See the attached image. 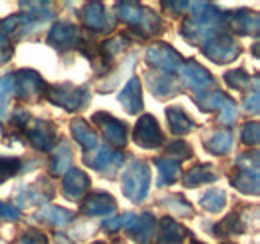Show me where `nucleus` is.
I'll return each mask as SVG.
<instances>
[{"label":"nucleus","mask_w":260,"mask_h":244,"mask_svg":"<svg viewBox=\"0 0 260 244\" xmlns=\"http://www.w3.org/2000/svg\"><path fill=\"white\" fill-rule=\"evenodd\" d=\"M166 206L170 208V212L176 214V216H192V206L180 196V194H174L170 198H166Z\"/></svg>","instance_id":"obj_40"},{"label":"nucleus","mask_w":260,"mask_h":244,"mask_svg":"<svg viewBox=\"0 0 260 244\" xmlns=\"http://www.w3.org/2000/svg\"><path fill=\"white\" fill-rule=\"evenodd\" d=\"M44 98L50 100L56 106H62L68 112H74V110H80L86 104L88 90L82 88V86H72V84H56V86L46 88Z\"/></svg>","instance_id":"obj_5"},{"label":"nucleus","mask_w":260,"mask_h":244,"mask_svg":"<svg viewBox=\"0 0 260 244\" xmlns=\"http://www.w3.org/2000/svg\"><path fill=\"white\" fill-rule=\"evenodd\" d=\"M158 244H184L186 240V228L182 224H178L174 218L164 216L158 220Z\"/></svg>","instance_id":"obj_17"},{"label":"nucleus","mask_w":260,"mask_h":244,"mask_svg":"<svg viewBox=\"0 0 260 244\" xmlns=\"http://www.w3.org/2000/svg\"><path fill=\"white\" fill-rule=\"evenodd\" d=\"M0 218H4V220H18L20 218V210L16 206H10L6 202H0Z\"/></svg>","instance_id":"obj_47"},{"label":"nucleus","mask_w":260,"mask_h":244,"mask_svg":"<svg viewBox=\"0 0 260 244\" xmlns=\"http://www.w3.org/2000/svg\"><path fill=\"white\" fill-rule=\"evenodd\" d=\"M226 28L234 30L240 36L256 34L258 32V14L254 10H246V8L230 12L226 14Z\"/></svg>","instance_id":"obj_15"},{"label":"nucleus","mask_w":260,"mask_h":244,"mask_svg":"<svg viewBox=\"0 0 260 244\" xmlns=\"http://www.w3.org/2000/svg\"><path fill=\"white\" fill-rule=\"evenodd\" d=\"M214 180H218V174H216L212 164H196L184 174V186H188V188H194V186L206 182H214Z\"/></svg>","instance_id":"obj_25"},{"label":"nucleus","mask_w":260,"mask_h":244,"mask_svg":"<svg viewBox=\"0 0 260 244\" xmlns=\"http://www.w3.org/2000/svg\"><path fill=\"white\" fill-rule=\"evenodd\" d=\"M128 44H130L128 36H126V34H118V36H114V38H108L98 50H100V56H102L104 60H112V58L118 56Z\"/></svg>","instance_id":"obj_34"},{"label":"nucleus","mask_w":260,"mask_h":244,"mask_svg":"<svg viewBox=\"0 0 260 244\" xmlns=\"http://www.w3.org/2000/svg\"><path fill=\"white\" fill-rule=\"evenodd\" d=\"M258 102H260L258 90H252L250 96H246V98H244V108H246L248 112H252V114H258V110H260Z\"/></svg>","instance_id":"obj_48"},{"label":"nucleus","mask_w":260,"mask_h":244,"mask_svg":"<svg viewBox=\"0 0 260 244\" xmlns=\"http://www.w3.org/2000/svg\"><path fill=\"white\" fill-rule=\"evenodd\" d=\"M74 214L66 208H60V206H44L36 212V220L48 224V226H54V228H62L66 226L70 220H72Z\"/></svg>","instance_id":"obj_24"},{"label":"nucleus","mask_w":260,"mask_h":244,"mask_svg":"<svg viewBox=\"0 0 260 244\" xmlns=\"http://www.w3.org/2000/svg\"><path fill=\"white\" fill-rule=\"evenodd\" d=\"M240 136H242V142H244L246 146H256L260 140V124L256 120L246 122V124L242 126Z\"/></svg>","instance_id":"obj_42"},{"label":"nucleus","mask_w":260,"mask_h":244,"mask_svg":"<svg viewBox=\"0 0 260 244\" xmlns=\"http://www.w3.org/2000/svg\"><path fill=\"white\" fill-rule=\"evenodd\" d=\"M22 130H24L28 142L38 150H52V146L56 144V130H54L52 122L32 118L26 122V126Z\"/></svg>","instance_id":"obj_8"},{"label":"nucleus","mask_w":260,"mask_h":244,"mask_svg":"<svg viewBox=\"0 0 260 244\" xmlns=\"http://www.w3.org/2000/svg\"><path fill=\"white\" fill-rule=\"evenodd\" d=\"M84 162L90 166V168H96L100 172H106L108 170V174L112 176L114 172H116V168L122 164V154L120 152H114V150H110V148H98L94 150L92 154H86L84 156Z\"/></svg>","instance_id":"obj_16"},{"label":"nucleus","mask_w":260,"mask_h":244,"mask_svg":"<svg viewBox=\"0 0 260 244\" xmlns=\"http://www.w3.org/2000/svg\"><path fill=\"white\" fill-rule=\"evenodd\" d=\"M226 98L228 96L222 90H206V92H200L196 96V102H198V106L202 110L212 112V110H220L222 104L226 102Z\"/></svg>","instance_id":"obj_31"},{"label":"nucleus","mask_w":260,"mask_h":244,"mask_svg":"<svg viewBox=\"0 0 260 244\" xmlns=\"http://www.w3.org/2000/svg\"><path fill=\"white\" fill-rule=\"evenodd\" d=\"M90 188V178L84 170L80 168H70L64 174L62 180V194L70 200H82L88 194Z\"/></svg>","instance_id":"obj_13"},{"label":"nucleus","mask_w":260,"mask_h":244,"mask_svg":"<svg viewBox=\"0 0 260 244\" xmlns=\"http://www.w3.org/2000/svg\"><path fill=\"white\" fill-rule=\"evenodd\" d=\"M204 146H206L208 152H212V154H226L228 150H230V146H232V136H230V132H226V130L212 132V134L206 138Z\"/></svg>","instance_id":"obj_33"},{"label":"nucleus","mask_w":260,"mask_h":244,"mask_svg":"<svg viewBox=\"0 0 260 244\" xmlns=\"http://www.w3.org/2000/svg\"><path fill=\"white\" fill-rule=\"evenodd\" d=\"M130 236L136 240V242H148L152 236H154V230H156V220L150 212H142L140 216H134L132 224L128 226Z\"/></svg>","instance_id":"obj_20"},{"label":"nucleus","mask_w":260,"mask_h":244,"mask_svg":"<svg viewBox=\"0 0 260 244\" xmlns=\"http://www.w3.org/2000/svg\"><path fill=\"white\" fill-rule=\"evenodd\" d=\"M154 166H156V172H158V180H156L158 186L176 182L178 176H180V164L170 160V158H156Z\"/></svg>","instance_id":"obj_30"},{"label":"nucleus","mask_w":260,"mask_h":244,"mask_svg":"<svg viewBox=\"0 0 260 244\" xmlns=\"http://www.w3.org/2000/svg\"><path fill=\"white\" fill-rule=\"evenodd\" d=\"M30 24H34V20L28 14H14V16H10V18H6L2 22L0 32H4L12 40V38H20L24 32L30 28Z\"/></svg>","instance_id":"obj_29"},{"label":"nucleus","mask_w":260,"mask_h":244,"mask_svg":"<svg viewBox=\"0 0 260 244\" xmlns=\"http://www.w3.org/2000/svg\"><path fill=\"white\" fill-rule=\"evenodd\" d=\"M118 100L128 114H138L142 110V88H140V80L136 76H132L124 84L122 92L118 94Z\"/></svg>","instance_id":"obj_18"},{"label":"nucleus","mask_w":260,"mask_h":244,"mask_svg":"<svg viewBox=\"0 0 260 244\" xmlns=\"http://www.w3.org/2000/svg\"><path fill=\"white\" fill-rule=\"evenodd\" d=\"M258 170H244V168H236V174L232 176L234 188H238L242 194H258Z\"/></svg>","instance_id":"obj_26"},{"label":"nucleus","mask_w":260,"mask_h":244,"mask_svg":"<svg viewBox=\"0 0 260 244\" xmlns=\"http://www.w3.org/2000/svg\"><path fill=\"white\" fill-rule=\"evenodd\" d=\"M52 196V188L46 182H36L32 186H28L24 192H20L16 196V202L20 206H30V204H40V202H46L48 198Z\"/></svg>","instance_id":"obj_23"},{"label":"nucleus","mask_w":260,"mask_h":244,"mask_svg":"<svg viewBox=\"0 0 260 244\" xmlns=\"http://www.w3.org/2000/svg\"><path fill=\"white\" fill-rule=\"evenodd\" d=\"M80 40H82V32L70 22H56L48 32V42L58 50H68L74 46L78 48Z\"/></svg>","instance_id":"obj_12"},{"label":"nucleus","mask_w":260,"mask_h":244,"mask_svg":"<svg viewBox=\"0 0 260 244\" xmlns=\"http://www.w3.org/2000/svg\"><path fill=\"white\" fill-rule=\"evenodd\" d=\"M216 234L220 236H228V234H242L244 232V224L240 222V216L238 214H228L224 220H220L216 226H214Z\"/></svg>","instance_id":"obj_36"},{"label":"nucleus","mask_w":260,"mask_h":244,"mask_svg":"<svg viewBox=\"0 0 260 244\" xmlns=\"http://www.w3.org/2000/svg\"><path fill=\"white\" fill-rule=\"evenodd\" d=\"M132 220H134V214H122V216H116V218H110V220H106L104 222V228L106 230H110V232H114V230H118V228H128L130 224H132Z\"/></svg>","instance_id":"obj_44"},{"label":"nucleus","mask_w":260,"mask_h":244,"mask_svg":"<svg viewBox=\"0 0 260 244\" xmlns=\"http://www.w3.org/2000/svg\"><path fill=\"white\" fill-rule=\"evenodd\" d=\"M116 210V200L106 192H90L84 196L80 212L86 216H108Z\"/></svg>","instance_id":"obj_14"},{"label":"nucleus","mask_w":260,"mask_h":244,"mask_svg":"<svg viewBox=\"0 0 260 244\" xmlns=\"http://www.w3.org/2000/svg\"><path fill=\"white\" fill-rule=\"evenodd\" d=\"M234 118H236V104H234V100L228 96L226 102L222 104V108H220V122L222 124H234Z\"/></svg>","instance_id":"obj_45"},{"label":"nucleus","mask_w":260,"mask_h":244,"mask_svg":"<svg viewBox=\"0 0 260 244\" xmlns=\"http://www.w3.org/2000/svg\"><path fill=\"white\" fill-rule=\"evenodd\" d=\"M22 168V162L18 158H10V156H0V184L6 182L8 178L16 176Z\"/></svg>","instance_id":"obj_39"},{"label":"nucleus","mask_w":260,"mask_h":244,"mask_svg":"<svg viewBox=\"0 0 260 244\" xmlns=\"http://www.w3.org/2000/svg\"><path fill=\"white\" fill-rule=\"evenodd\" d=\"M116 8L122 22H126L130 30L134 32V36L138 38H150L162 30L160 16L138 2H118Z\"/></svg>","instance_id":"obj_2"},{"label":"nucleus","mask_w":260,"mask_h":244,"mask_svg":"<svg viewBox=\"0 0 260 244\" xmlns=\"http://www.w3.org/2000/svg\"><path fill=\"white\" fill-rule=\"evenodd\" d=\"M92 244H104V242H100V240H98V242H92Z\"/></svg>","instance_id":"obj_50"},{"label":"nucleus","mask_w":260,"mask_h":244,"mask_svg":"<svg viewBox=\"0 0 260 244\" xmlns=\"http://www.w3.org/2000/svg\"><path fill=\"white\" fill-rule=\"evenodd\" d=\"M134 142L138 146H142V148H148V150L162 146V130H160V126H158V122H156L154 116H150V114L140 116V120H138L136 128H134Z\"/></svg>","instance_id":"obj_9"},{"label":"nucleus","mask_w":260,"mask_h":244,"mask_svg":"<svg viewBox=\"0 0 260 244\" xmlns=\"http://www.w3.org/2000/svg\"><path fill=\"white\" fill-rule=\"evenodd\" d=\"M146 62L158 70H164L166 74H172V72H178L180 66L184 64L182 56L168 44L164 42H156L152 46L146 48Z\"/></svg>","instance_id":"obj_7"},{"label":"nucleus","mask_w":260,"mask_h":244,"mask_svg":"<svg viewBox=\"0 0 260 244\" xmlns=\"http://www.w3.org/2000/svg\"><path fill=\"white\" fill-rule=\"evenodd\" d=\"M200 206L204 210H208V212H220L226 206V194L222 190H218V188H210V190H206L202 194Z\"/></svg>","instance_id":"obj_32"},{"label":"nucleus","mask_w":260,"mask_h":244,"mask_svg":"<svg viewBox=\"0 0 260 244\" xmlns=\"http://www.w3.org/2000/svg\"><path fill=\"white\" fill-rule=\"evenodd\" d=\"M150 168L144 160H132L122 172V192L132 202L144 200L150 188Z\"/></svg>","instance_id":"obj_3"},{"label":"nucleus","mask_w":260,"mask_h":244,"mask_svg":"<svg viewBox=\"0 0 260 244\" xmlns=\"http://www.w3.org/2000/svg\"><path fill=\"white\" fill-rule=\"evenodd\" d=\"M192 244H200V242H192Z\"/></svg>","instance_id":"obj_51"},{"label":"nucleus","mask_w":260,"mask_h":244,"mask_svg":"<svg viewBox=\"0 0 260 244\" xmlns=\"http://www.w3.org/2000/svg\"><path fill=\"white\" fill-rule=\"evenodd\" d=\"M202 52H204V56H208L216 64H228V62L240 56L242 46L234 36H230L226 32H220L202 44Z\"/></svg>","instance_id":"obj_4"},{"label":"nucleus","mask_w":260,"mask_h":244,"mask_svg":"<svg viewBox=\"0 0 260 244\" xmlns=\"http://www.w3.org/2000/svg\"><path fill=\"white\" fill-rule=\"evenodd\" d=\"M72 168V152H70V144L60 142L50 158V174L52 176H64L66 172Z\"/></svg>","instance_id":"obj_22"},{"label":"nucleus","mask_w":260,"mask_h":244,"mask_svg":"<svg viewBox=\"0 0 260 244\" xmlns=\"http://www.w3.org/2000/svg\"><path fill=\"white\" fill-rule=\"evenodd\" d=\"M20 6H24V8H26L28 16L32 18L34 22H40V20H48V18H52V8H48V6H50V2H20Z\"/></svg>","instance_id":"obj_37"},{"label":"nucleus","mask_w":260,"mask_h":244,"mask_svg":"<svg viewBox=\"0 0 260 244\" xmlns=\"http://www.w3.org/2000/svg\"><path fill=\"white\" fill-rule=\"evenodd\" d=\"M92 120L102 128L104 140H106L110 146L122 148V146L126 144V126L120 120H116L114 116H110V114H106V112H96V114L92 116Z\"/></svg>","instance_id":"obj_11"},{"label":"nucleus","mask_w":260,"mask_h":244,"mask_svg":"<svg viewBox=\"0 0 260 244\" xmlns=\"http://www.w3.org/2000/svg\"><path fill=\"white\" fill-rule=\"evenodd\" d=\"M192 156V148L184 142V140H174L168 144V158L174 160V162H180V160H186Z\"/></svg>","instance_id":"obj_41"},{"label":"nucleus","mask_w":260,"mask_h":244,"mask_svg":"<svg viewBox=\"0 0 260 244\" xmlns=\"http://www.w3.org/2000/svg\"><path fill=\"white\" fill-rule=\"evenodd\" d=\"M12 244H48V238L38 230H26Z\"/></svg>","instance_id":"obj_43"},{"label":"nucleus","mask_w":260,"mask_h":244,"mask_svg":"<svg viewBox=\"0 0 260 244\" xmlns=\"http://www.w3.org/2000/svg\"><path fill=\"white\" fill-rule=\"evenodd\" d=\"M166 118L170 132L180 136V134H188L190 130H194V122L190 120V116L180 108V106H168L166 108Z\"/></svg>","instance_id":"obj_21"},{"label":"nucleus","mask_w":260,"mask_h":244,"mask_svg":"<svg viewBox=\"0 0 260 244\" xmlns=\"http://www.w3.org/2000/svg\"><path fill=\"white\" fill-rule=\"evenodd\" d=\"M14 76V94L24 102H36L44 96L46 84L34 70H18Z\"/></svg>","instance_id":"obj_6"},{"label":"nucleus","mask_w":260,"mask_h":244,"mask_svg":"<svg viewBox=\"0 0 260 244\" xmlns=\"http://www.w3.org/2000/svg\"><path fill=\"white\" fill-rule=\"evenodd\" d=\"M224 80L230 88H236V90H248L250 88V74L242 68L238 70H230L224 74Z\"/></svg>","instance_id":"obj_38"},{"label":"nucleus","mask_w":260,"mask_h":244,"mask_svg":"<svg viewBox=\"0 0 260 244\" xmlns=\"http://www.w3.org/2000/svg\"><path fill=\"white\" fill-rule=\"evenodd\" d=\"M70 130H72L74 140H76V142H78L82 148H86V150L96 148V134H94V130L90 128V124H88L86 120H82V118L72 120V124H70Z\"/></svg>","instance_id":"obj_27"},{"label":"nucleus","mask_w":260,"mask_h":244,"mask_svg":"<svg viewBox=\"0 0 260 244\" xmlns=\"http://www.w3.org/2000/svg\"><path fill=\"white\" fill-rule=\"evenodd\" d=\"M148 82H150V90L158 98H168L178 94V84L174 82V78L170 74H148Z\"/></svg>","instance_id":"obj_28"},{"label":"nucleus","mask_w":260,"mask_h":244,"mask_svg":"<svg viewBox=\"0 0 260 244\" xmlns=\"http://www.w3.org/2000/svg\"><path fill=\"white\" fill-rule=\"evenodd\" d=\"M180 76H182L184 84L196 92L212 90V86H214V76L196 60H188L186 64H182Z\"/></svg>","instance_id":"obj_10"},{"label":"nucleus","mask_w":260,"mask_h":244,"mask_svg":"<svg viewBox=\"0 0 260 244\" xmlns=\"http://www.w3.org/2000/svg\"><path fill=\"white\" fill-rule=\"evenodd\" d=\"M12 94H14V76L10 74L0 78V120L8 118V104Z\"/></svg>","instance_id":"obj_35"},{"label":"nucleus","mask_w":260,"mask_h":244,"mask_svg":"<svg viewBox=\"0 0 260 244\" xmlns=\"http://www.w3.org/2000/svg\"><path fill=\"white\" fill-rule=\"evenodd\" d=\"M188 10L192 12V18H188L182 24V34L194 42L204 44L208 38L226 30V14L220 12L210 2H188Z\"/></svg>","instance_id":"obj_1"},{"label":"nucleus","mask_w":260,"mask_h":244,"mask_svg":"<svg viewBox=\"0 0 260 244\" xmlns=\"http://www.w3.org/2000/svg\"><path fill=\"white\" fill-rule=\"evenodd\" d=\"M56 242H58V244H72L68 238H66L64 234H58V236H56Z\"/></svg>","instance_id":"obj_49"},{"label":"nucleus","mask_w":260,"mask_h":244,"mask_svg":"<svg viewBox=\"0 0 260 244\" xmlns=\"http://www.w3.org/2000/svg\"><path fill=\"white\" fill-rule=\"evenodd\" d=\"M82 18H84V24L90 28V30H96V32H104V30H110L112 24L108 20V14L104 10V6L100 2H90L84 6L82 10Z\"/></svg>","instance_id":"obj_19"},{"label":"nucleus","mask_w":260,"mask_h":244,"mask_svg":"<svg viewBox=\"0 0 260 244\" xmlns=\"http://www.w3.org/2000/svg\"><path fill=\"white\" fill-rule=\"evenodd\" d=\"M12 52H14V48H12L10 38L4 32H0V66L12 58Z\"/></svg>","instance_id":"obj_46"}]
</instances>
